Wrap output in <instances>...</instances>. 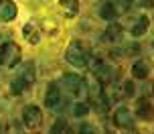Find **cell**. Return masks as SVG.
<instances>
[{
	"mask_svg": "<svg viewBox=\"0 0 154 134\" xmlns=\"http://www.w3.org/2000/svg\"><path fill=\"white\" fill-rule=\"evenodd\" d=\"M32 83H35V65L26 63V65H24V69L12 79L10 89H12V94H23L24 89H29Z\"/></svg>",
	"mask_w": 154,
	"mask_h": 134,
	"instance_id": "1",
	"label": "cell"
},
{
	"mask_svg": "<svg viewBox=\"0 0 154 134\" xmlns=\"http://www.w3.org/2000/svg\"><path fill=\"white\" fill-rule=\"evenodd\" d=\"M65 59L73 67H85L87 65V51L81 45V41H71L67 51H65Z\"/></svg>",
	"mask_w": 154,
	"mask_h": 134,
	"instance_id": "2",
	"label": "cell"
},
{
	"mask_svg": "<svg viewBox=\"0 0 154 134\" xmlns=\"http://www.w3.org/2000/svg\"><path fill=\"white\" fill-rule=\"evenodd\" d=\"M20 59H23V51L20 47L12 43V41H8L4 43L2 47H0V63L6 65V67H14V65L20 63Z\"/></svg>",
	"mask_w": 154,
	"mask_h": 134,
	"instance_id": "3",
	"label": "cell"
},
{
	"mask_svg": "<svg viewBox=\"0 0 154 134\" xmlns=\"http://www.w3.org/2000/svg\"><path fill=\"white\" fill-rule=\"evenodd\" d=\"M63 104L65 102H63V95H61V86L49 83L47 95H45V106L53 112H59V110H63Z\"/></svg>",
	"mask_w": 154,
	"mask_h": 134,
	"instance_id": "4",
	"label": "cell"
},
{
	"mask_svg": "<svg viewBox=\"0 0 154 134\" xmlns=\"http://www.w3.org/2000/svg\"><path fill=\"white\" fill-rule=\"evenodd\" d=\"M23 122L29 130H37L41 126V122H43V112H41V108H37V106H26L24 112H23Z\"/></svg>",
	"mask_w": 154,
	"mask_h": 134,
	"instance_id": "5",
	"label": "cell"
},
{
	"mask_svg": "<svg viewBox=\"0 0 154 134\" xmlns=\"http://www.w3.org/2000/svg\"><path fill=\"white\" fill-rule=\"evenodd\" d=\"M114 124L118 128H124V130H134L136 128V120H134V114H132L128 108H118L114 114Z\"/></svg>",
	"mask_w": 154,
	"mask_h": 134,
	"instance_id": "6",
	"label": "cell"
},
{
	"mask_svg": "<svg viewBox=\"0 0 154 134\" xmlns=\"http://www.w3.org/2000/svg\"><path fill=\"white\" fill-rule=\"evenodd\" d=\"M59 86L67 87L69 92H73V94H81V92H83V79L79 77V75H63Z\"/></svg>",
	"mask_w": 154,
	"mask_h": 134,
	"instance_id": "7",
	"label": "cell"
},
{
	"mask_svg": "<svg viewBox=\"0 0 154 134\" xmlns=\"http://www.w3.org/2000/svg\"><path fill=\"white\" fill-rule=\"evenodd\" d=\"M16 14H18V8L12 0H6V2H0V18L2 20H14Z\"/></svg>",
	"mask_w": 154,
	"mask_h": 134,
	"instance_id": "8",
	"label": "cell"
},
{
	"mask_svg": "<svg viewBox=\"0 0 154 134\" xmlns=\"http://www.w3.org/2000/svg\"><path fill=\"white\" fill-rule=\"evenodd\" d=\"M148 24H150V20H148V16H138L134 23H132V29H130V33H132V37H142V35H146V31H148Z\"/></svg>",
	"mask_w": 154,
	"mask_h": 134,
	"instance_id": "9",
	"label": "cell"
},
{
	"mask_svg": "<svg viewBox=\"0 0 154 134\" xmlns=\"http://www.w3.org/2000/svg\"><path fill=\"white\" fill-rule=\"evenodd\" d=\"M59 6H61L63 14L73 18L79 12V0H59Z\"/></svg>",
	"mask_w": 154,
	"mask_h": 134,
	"instance_id": "10",
	"label": "cell"
},
{
	"mask_svg": "<svg viewBox=\"0 0 154 134\" xmlns=\"http://www.w3.org/2000/svg\"><path fill=\"white\" fill-rule=\"evenodd\" d=\"M23 35H24V39L29 41L31 45H37L38 39H41V31H38L32 23H29V24H24V26H23Z\"/></svg>",
	"mask_w": 154,
	"mask_h": 134,
	"instance_id": "11",
	"label": "cell"
},
{
	"mask_svg": "<svg viewBox=\"0 0 154 134\" xmlns=\"http://www.w3.org/2000/svg\"><path fill=\"white\" fill-rule=\"evenodd\" d=\"M148 73H150V65L146 63V61H136V63L132 65V75L136 79H146L148 77Z\"/></svg>",
	"mask_w": 154,
	"mask_h": 134,
	"instance_id": "12",
	"label": "cell"
},
{
	"mask_svg": "<svg viewBox=\"0 0 154 134\" xmlns=\"http://www.w3.org/2000/svg\"><path fill=\"white\" fill-rule=\"evenodd\" d=\"M138 118L142 120H152L154 118V108L146 100H138Z\"/></svg>",
	"mask_w": 154,
	"mask_h": 134,
	"instance_id": "13",
	"label": "cell"
},
{
	"mask_svg": "<svg viewBox=\"0 0 154 134\" xmlns=\"http://www.w3.org/2000/svg\"><path fill=\"white\" fill-rule=\"evenodd\" d=\"M100 14H101V18H106V20H114L116 16H118L116 4H114V2H106V4H101Z\"/></svg>",
	"mask_w": 154,
	"mask_h": 134,
	"instance_id": "14",
	"label": "cell"
},
{
	"mask_svg": "<svg viewBox=\"0 0 154 134\" xmlns=\"http://www.w3.org/2000/svg\"><path fill=\"white\" fill-rule=\"evenodd\" d=\"M120 37H122V26L120 24H112V26H108V31H106V35H103V39L106 41H120Z\"/></svg>",
	"mask_w": 154,
	"mask_h": 134,
	"instance_id": "15",
	"label": "cell"
},
{
	"mask_svg": "<svg viewBox=\"0 0 154 134\" xmlns=\"http://www.w3.org/2000/svg\"><path fill=\"white\" fill-rule=\"evenodd\" d=\"M73 114H75V116H85V114H89V104H83V102L75 104Z\"/></svg>",
	"mask_w": 154,
	"mask_h": 134,
	"instance_id": "16",
	"label": "cell"
},
{
	"mask_svg": "<svg viewBox=\"0 0 154 134\" xmlns=\"http://www.w3.org/2000/svg\"><path fill=\"white\" fill-rule=\"evenodd\" d=\"M65 128H67V124H65V120H57V122H55V126L51 128V132H63Z\"/></svg>",
	"mask_w": 154,
	"mask_h": 134,
	"instance_id": "17",
	"label": "cell"
},
{
	"mask_svg": "<svg viewBox=\"0 0 154 134\" xmlns=\"http://www.w3.org/2000/svg\"><path fill=\"white\" fill-rule=\"evenodd\" d=\"M130 2H132V0H116V8H120V10H128V8H130Z\"/></svg>",
	"mask_w": 154,
	"mask_h": 134,
	"instance_id": "18",
	"label": "cell"
},
{
	"mask_svg": "<svg viewBox=\"0 0 154 134\" xmlns=\"http://www.w3.org/2000/svg\"><path fill=\"white\" fill-rule=\"evenodd\" d=\"M140 4L144 8H154V0H140Z\"/></svg>",
	"mask_w": 154,
	"mask_h": 134,
	"instance_id": "19",
	"label": "cell"
},
{
	"mask_svg": "<svg viewBox=\"0 0 154 134\" xmlns=\"http://www.w3.org/2000/svg\"><path fill=\"white\" fill-rule=\"evenodd\" d=\"M124 87H126V94H128V95H132V94H134V86H132V81L124 83Z\"/></svg>",
	"mask_w": 154,
	"mask_h": 134,
	"instance_id": "20",
	"label": "cell"
},
{
	"mask_svg": "<svg viewBox=\"0 0 154 134\" xmlns=\"http://www.w3.org/2000/svg\"><path fill=\"white\" fill-rule=\"evenodd\" d=\"M81 132H95L93 126H81Z\"/></svg>",
	"mask_w": 154,
	"mask_h": 134,
	"instance_id": "21",
	"label": "cell"
},
{
	"mask_svg": "<svg viewBox=\"0 0 154 134\" xmlns=\"http://www.w3.org/2000/svg\"><path fill=\"white\" fill-rule=\"evenodd\" d=\"M152 47H154V43H152Z\"/></svg>",
	"mask_w": 154,
	"mask_h": 134,
	"instance_id": "22",
	"label": "cell"
}]
</instances>
